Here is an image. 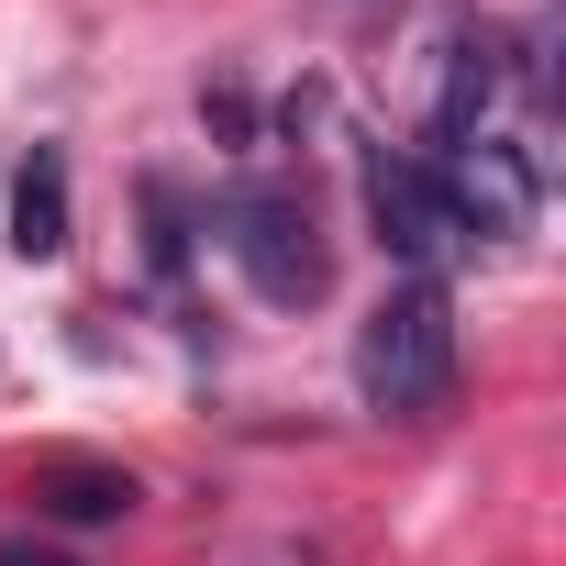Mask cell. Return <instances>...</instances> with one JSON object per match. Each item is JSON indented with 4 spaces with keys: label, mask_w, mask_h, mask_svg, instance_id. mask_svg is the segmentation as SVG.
Here are the masks:
<instances>
[{
    "label": "cell",
    "mask_w": 566,
    "mask_h": 566,
    "mask_svg": "<svg viewBox=\"0 0 566 566\" xmlns=\"http://www.w3.org/2000/svg\"><path fill=\"white\" fill-rule=\"evenodd\" d=\"M356 400L389 411V422H433L455 400V301H444V277H400L356 323Z\"/></svg>",
    "instance_id": "cell-1"
},
{
    "label": "cell",
    "mask_w": 566,
    "mask_h": 566,
    "mask_svg": "<svg viewBox=\"0 0 566 566\" xmlns=\"http://www.w3.org/2000/svg\"><path fill=\"white\" fill-rule=\"evenodd\" d=\"M211 233L233 255V277L266 301V312H312L334 290V244H323V211L290 189V178H233L211 200Z\"/></svg>",
    "instance_id": "cell-2"
},
{
    "label": "cell",
    "mask_w": 566,
    "mask_h": 566,
    "mask_svg": "<svg viewBox=\"0 0 566 566\" xmlns=\"http://www.w3.org/2000/svg\"><path fill=\"white\" fill-rule=\"evenodd\" d=\"M367 222H378V244H389L411 277H433L444 255H467V233H455L433 167H422V156H389V145L367 156Z\"/></svg>",
    "instance_id": "cell-3"
},
{
    "label": "cell",
    "mask_w": 566,
    "mask_h": 566,
    "mask_svg": "<svg viewBox=\"0 0 566 566\" xmlns=\"http://www.w3.org/2000/svg\"><path fill=\"white\" fill-rule=\"evenodd\" d=\"M511 90V45L478 23L467 45H455V67H444V101H433V145H478L489 134V101Z\"/></svg>",
    "instance_id": "cell-4"
},
{
    "label": "cell",
    "mask_w": 566,
    "mask_h": 566,
    "mask_svg": "<svg viewBox=\"0 0 566 566\" xmlns=\"http://www.w3.org/2000/svg\"><path fill=\"white\" fill-rule=\"evenodd\" d=\"M34 511L90 533V522H123V511H134V478L101 467V455H45V467H34Z\"/></svg>",
    "instance_id": "cell-5"
},
{
    "label": "cell",
    "mask_w": 566,
    "mask_h": 566,
    "mask_svg": "<svg viewBox=\"0 0 566 566\" xmlns=\"http://www.w3.org/2000/svg\"><path fill=\"white\" fill-rule=\"evenodd\" d=\"M12 255H67V156L34 145L12 167Z\"/></svg>",
    "instance_id": "cell-6"
},
{
    "label": "cell",
    "mask_w": 566,
    "mask_h": 566,
    "mask_svg": "<svg viewBox=\"0 0 566 566\" xmlns=\"http://www.w3.org/2000/svg\"><path fill=\"white\" fill-rule=\"evenodd\" d=\"M0 566H78V555H56V544H34V533H0Z\"/></svg>",
    "instance_id": "cell-7"
}]
</instances>
